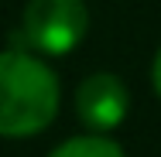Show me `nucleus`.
I'll return each instance as SVG.
<instances>
[{"mask_svg":"<svg viewBox=\"0 0 161 157\" xmlns=\"http://www.w3.org/2000/svg\"><path fill=\"white\" fill-rule=\"evenodd\" d=\"M58 113V79L28 51H0V137H34Z\"/></svg>","mask_w":161,"mask_h":157,"instance_id":"nucleus-1","label":"nucleus"},{"mask_svg":"<svg viewBox=\"0 0 161 157\" xmlns=\"http://www.w3.org/2000/svg\"><path fill=\"white\" fill-rule=\"evenodd\" d=\"M89 28L82 0H28L21 34L41 55H69Z\"/></svg>","mask_w":161,"mask_h":157,"instance_id":"nucleus-2","label":"nucleus"},{"mask_svg":"<svg viewBox=\"0 0 161 157\" xmlns=\"http://www.w3.org/2000/svg\"><path fill=\"white\" fill-rule=\"evenodd\" d=\"M75 113H79V120L89 126V130L110 133L113 126H120L127 120L130 92L113 72H93L75 89Z\"/></svg>","mask_w":161,"mask_h":157,"instance_id":"nucleus-3","label":"nucleus"},{"mask_svg":"<svg viewBox=\"0 0 161 157\" xmlns=\"http://www.w3.org/2000/svg\"><path fill=\"white\" fill-rule=\"evenodd\" d=\"M48 157H124V147L117 140H110L106 133H86V137H72L62 147H55Z\"/></svg>","mask_w":161,"mask_h":157,"instance_id":"nucleus-4","label":"nucleus"},{"mask_svg":"<svg viewBox=\"0 0 161 157\" xmlns=\"http://www.w3.org/2000/svg\"><path fill=\"white\" fill-rule=\"evenodd\" d=\"M151 79H154V92L161 96V48H158V55H154V68H151Z\"/></svg>","mask_w":161,"mask_h":157,"instance_id":"nucleus-5","label":"nucleus"}]
</instances>
